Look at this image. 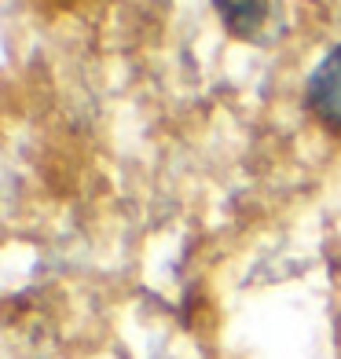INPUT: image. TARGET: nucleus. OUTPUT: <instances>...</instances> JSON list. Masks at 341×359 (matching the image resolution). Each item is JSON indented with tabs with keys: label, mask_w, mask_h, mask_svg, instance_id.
<instances>
[{
	"label": "nucleus",
	"mask_w": 341,
	"mask_h": 359,
	"mask_svg": "<svg viewBox=\"0 0 341 359\" xmlns=\"http://www.w3.org/2000/svg\"><path fill=\"white\" fill-rule=\"evenodd\" d=\"M213 8L227 34L242 41H261L268 34V22L275 19L272 0H213Z\"/></svg>",
	"instance_id": "2"
},
{
	"label": "nucleus",
	"mask_w": 341,
	"mask_h": 359,
	"mask_svg": "<svg viewBox=\"0 0 341 359\" xmlns=\"http://www.w3.org/2000/svg\"><path fill=\"white\" fill-rule=\"evenodd\" d=\"M305 103L323 125L341 128V44H334L316 62V70L305 81Z\"/></svg>",
	"instance_id": "1"
}]
</instances>
